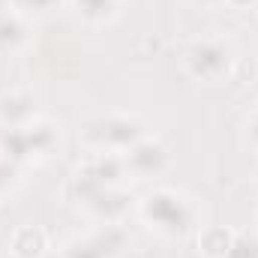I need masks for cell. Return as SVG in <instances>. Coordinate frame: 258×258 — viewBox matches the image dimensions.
I'll list each match as a JSON object with an SVG mask.
<instances>
[{
  "label": "cell",
  "mask_w": 258,
  "mask_h": 258,
  "mask_svg": "<svg viewBox=\"0 0 258 258\" xmlns=\"http://www.w3.org/2000/svg\"><path fill=\"white\" fill-rule=\"evenodd\" d=\"M144 216H147V222H153L156 228H162L168 234H183L192 219L186 201L168 189H159L144 198Z\"/></svg>",
  "instance_id": "1"
},
{
  "label": "cell",
  "mask_w": 258,
  "mask_h": 258,
  "mask_svg": "<svg viewBox=\"0 0 258 258\" xmlns=\"http://www.w3.org/2000/svg\"><path fill=\"white\" fill-rule=\"evenodd\" d=\"M90 138L108 150H129L132 144L141 141V126L129 117H108L90 126Z\"/></svg>",
  "instance_id": "2"
},
{
  "label": "cell",
  "mask_w": 258,
  "mask_h": 258,
  "mask_svg": "<svg viewBox=\"0 0 258 258\" xmlns=\"http://www.w3.org/2000/svg\"><path fill=\"white\" fill-rule=\"evenodd\" d=\"M186 63H189V72H192V75L213 81V78H222V75L228 72L231 54H228V48L219 45V42H198L192 51H189Z\"/></svg>",
  "instance_id": "3"
},
{
  "label": "cell",
  "mask_w": 258,
  "mask_h": 258,
  "mask_svg": "<svg viewBox=\"0 0 258 258\" xmlns=\"http://www.w3.org/2000/svg\"><path fill=\"white\" fill-rule=\"evenodd\" d=\"M123 165L138 177H153V174H159L165 168V150L159 144H153V141H138V144L129 147Z\"/></svg>",
  "instance_id": "4"
},
{
  "label": "cell",
  "mask_w": 258,
  "mask_h": 258,
  "mask_svg": "<svg viewBox=\"0 0 258 258\" xmlns=\"http://www.w3.org/2000/svg\"><path fill=\"white\" fill-rule=\"evenodd\" d=\"M45 249V234L39 228H21L12 240V252L18 258H39Z\"/></svg>",
  "instance_id": "5"
},
{
  "label": "cell",
  "mask_w": 258,
  "mask_h": 258,
  "mask_svg": "<svg viewBox=\"0 0 258 258\" xmlns=\"http://www.w3.org/2000/svg\"><path fill=\"white\" fill-rule=\"evenodd\" d=\"M24 42V24L15 15L0 18V51H15Z\"/></svg>",
  "instance_id": "6"
},
{
  "label": "cell",
  "mask_w": 258,
  "mask_h": 258,
  "mask_svg": "<svg viewBox=\"0 0 258 258\" xmlns=\"http://www.w3.org/2000/svg\"><path fill=\"white\" fill-rule=\"evenodd\" d=\"M201 249L213 258H225L231 252V237H228L222 228H210V231H204V237H201Z\"/></svg>",
  "instance_id": "7"
},
{
  "label": "cell",
  "mask_w": 258,
  "mask_h": 258,
  "mask_svg": "<svg viewBox=\"0 0 258 258\" xmlns=\"http://www.w3.org/2000/svg\"><path fill=\"white\" fill-rule=\"evenodd\" d=\"M111 6H114V0H78L81 15L90 18V21H102L111 12Z\"/></svg>",
  "instance_id": "8"
},
{
  "label": "cell",
  "mask_w": 258,
  "mask_h": 258,
  "mask_svg": "<svg viewBox=\"0 0 258 258\" xmlns=\"http://www.w3.org/2000/svg\"><path fill=\"white\" fill-rule=\"evenodd\" d=\"M12 183H15V168L9 159H0V192H6Z\"/></svg>",
  "instance_id": "9"
},
{
  "label": "cell",
  "mask_w": 258,
  "mask_h": 258,
  "mask_svg": "<svg viewBox=\"0 0 258 258\" xmlns=\"http://www.w3.org/2000/svg\"><path fill=\"white\" fill-rule=\"evenodd\" d=\"M24 9H33V12H45V9H51L57 0H18Z\"/></svg>",
  "instance_id": "10"
},
{
  "label": "cell",
  "mask_w": 258,
  "mask_h": 258,
  "mask_svg": "<svg viewBox=\"0 0 258 258\" xmlns=\"http://www.w3.org/2000/svg\"><path fill=\"white\" fill-rule=\"evenodd\" d=\"M3 15H6V12H3V3H0V18H3Z\"/></svg>",
  "instance_id": "11"
}]
</instances>
